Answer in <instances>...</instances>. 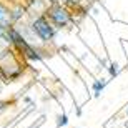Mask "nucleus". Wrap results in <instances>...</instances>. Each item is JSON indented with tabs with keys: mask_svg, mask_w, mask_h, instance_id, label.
I'll return each mask as SVG.
<instances>
[{
	"mask_svg": "<svg viewBox=\"0 0 128 128\" xmlns=\"http://www.w3.org/2000/svg\"><path fill=\"white\" fill-rule=\"evenodd\" d=\"M27 24L30 27V32L35 37L37 43L50 47L55 43L58 37V30L53 27L45 15H28L27 17Z\"/></svg>",
	"mask_w": 128,
	"mask_h": 128,
	"instance_id": "1",
	"label": "nucleus"
},
{
	"mask_svg": "<svg viewBox=\"0 0 128 128\" xmlns=\"http://www.w3.org/2000/svg\"><path fill=\"white\" fill-rule=\"evenodd\" d=\"M43 15L48 18V22L60 32V30L70 28L72 25H75V17L72 14V10H68L63 4L60 2H52L48 4L47 10L43 12Z\"/></svg>",
	"mask_w": 128,
	"mask_h": 128,
	"instance_id": "2",
	"label": "nucleus"
},
{
	"mask_svg": "<svg viewBox=\"0 0 128 128\" xmlns=\"http://www.w3.org/2000/svg\"><path fill=\"white\" fill-rule=\"evenodd\" d=\"M8 8H10V18H12L14 25L27 20V17H28L27 7H25V4H22V2H15V4L8 5Z\"/></svg>",
	"mask_w": 128,
	"mask_h": 128,
	"instance_id": "3",
	"label": "nucleus"
},
{
	"mask_svg": "<svg viewBox=\"0 0 128 128\" xmlns=\"http://www.w3.org/2000/svg\"><path fill=\"white\" fill-rule=\"evenodd\" d=\"M25 7H27L28 15H43V12L48 7V2L47 0H27Z\"/></svg>",
	"mask_w": 128,
	"mask_h": 128,
	"instance_id": "4",
	"label": "nucleus"
},
{
	"mask_svg": "<svg viewBox=\"0 0 128 128\" xmlns=\"http://www.w3.org/2000/svg\"><path fill=\"white\" fill-rule=\"evenodd\" d=\"M14 22L10 18V8H8V4L0 0V27L4 30H7L8 27H12Z\"/></svg>",
	"mask_w": 128,
	"mask_h": 128,
	"instance_id": "5",
	"label": "nucleus"
},
{
	"mask_svg": "<svg viewBox=\"0 0 128 128\" xmlns=\"http://www.w3.org/2000/svg\"><path fill=\"white\" fill-rule=\"evenodd\" d=\"M108 78H100V76H96V78H93V82H92V92H93V96L95 98H100L102 96V93L105 92V88H106V85H108Z\"/></svg>",
	"mask_w": 128,
	"mask_h": 128,
	"instance_id": "6",
	"label": "nucleus"
},
{
	"mask_svg": "<svg viewBox=\"0 0 128 128\" xmlns=\"http://www.w3.org/2000/svg\"><path fill=\"white\" fill-rule=\"evenodd\" d=\"M105 70L108 72V76H110V78H116V76L120 75V72H122V66H120L116 62H108V65H106V68H105Z\"/></svg>",
	"mask_w": 128,
	"mask_h": 128,
	"instance_id": "7",
	"label": "nucleus"
},
{
	"mask_svg": "<svg viewBox=\"0 0 128 128\" xmlns=\"http://www.w3.org/2000/svg\"><path fill=\"white\" fill-rule=\"evenodd\" d=\"M66 125H68V115L65 112L58 113L57 115V128H65Z\"/></svg>",
	"mask_w": 128,
	"mask_h": 128,
	"instance_id": "8",
	"label": "nucleus"
},
{
	"mask_svg": "<svg viewBox=\"0 0 128 128\" xmlns=\"http://www.w3.org/2000/svg\"><path fill=\"white\" fill-rule=\"evenodd\" d=\"M8 108H10V102H8V100L0 98V115H4Z\"/></svg>",
	"mask_w": 128,
	"mask_h": 128,
	"instance_id": "9",
	"label": "nucleus"
},
{
	"mask_svg": "<svg viewBox=\"0 0 128 128\" xmlns=\"http://www.w3.org/2000/svg\"><path fill=\"white\" fill-rule=\"evenodd\" d=\"M43 122H45V116L42 115V116H40V118H38L37 122H33V123L30 125L28 128H40V125H43Z\"/></svg>",
	"mask_w": 128,
	"mask_h": 128,
	"instance_id": "10",
	"label": "nucleus"
},
{
	"mask_svg": "<svg viewBox=\"0 0 128 128\" xmlns=\"http://www.w3.org/2000/svg\"><path fill=\"white\" fill-rule=\"evenodd\" d=\"M4 35H5V30L0 27V43H4Z\"/></svg>",
	"mask_w": 128,
	"mask_h": 128,
	"instance_id": "11",
	"label": "nucleus"
},
{
	"mask_svg": "<svg viewBox=\"0 0 128 128\" xmlns=\"http://www.w3.org/2000/svg\"><path fill=\"white\" fill-rule=\"evenodd\" d=\"M123 115H125V120H126V122H125V123H128V105H126V108H125Z\"/></svg>",
	"mask_w": 128,
	"mask_h": 128,
	"instance_id": "12",
	"label": "nucleus"
},
{
	"mask_svg": "<svg viewBox=\"0 0 128 128\" xmlns=\"http://www.w3.org/2000/svg\"><path fill=\"white\" fill-rule=\"evenodd\" d=\"M24 103H32V98H30V96H25V98H24Z\"/></svg>",
	"mask_w": 128,
	"mask_h": 128,
	"instance_id": "13",
	"label": "nucleus"
},
{
	"mask_svg": "<svg viewBox=\"0 0 128 128\" xmlns=\"http://www.w3.org/2000/svg\"><path fill=\"white\" fill-rule=\"evenodd\" d=\"M2 93H4V85L0 83V95H2Z\"/></svg>",
	"mask_w": 128,
	"mask_h": 128,
	"instance_id": "14",
	"label": "nucleus"
},
{
	"mask_svg": "<svg viewBox=\"0 0 128 128\" xmlns=\"http://www.w3.org/2000/svg\"><path fill=\"white\" fill-rule=\"evenodd\" d=\"M57 2H60V4H65L66 0H57Z\"/></svg>",
	"mask_w": 128,
	"mask_h": 128,
	"instance_id": "15",
	"label": "nucleus"
},
{
	"mask_svg": "<svg viewBox=\"0 0 128 128\" xmlns=\"http://www.w3.org/2000/svg\"><path fill=\"white\" fill-rule=\"evenodd\" d=\"M125 128H128V123H125Z\"/></svg>",
	"mask_w": 128,
	"mask_h": 128,
	"instance_id": "16",
	"label": "nucleus"
}]
</instances>
